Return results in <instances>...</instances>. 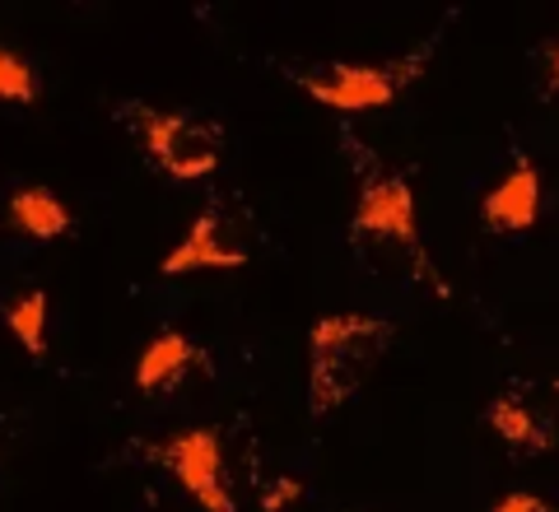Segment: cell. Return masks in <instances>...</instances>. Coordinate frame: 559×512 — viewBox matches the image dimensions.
<instances>
[{
  "mask_svg": "<svg viewBox=\"0 0 559 512\" xmlns=\"http://www.w3.org/2000/svg\"><path fill=\"white\" fill-rule=\"evenodd\" d=\"M396 326L373 312H331L318 317L308 331V410L312 415H336L349 405L373 368L392 349Z\"/></svg>",
  "mask_w": 559,
  "mask_h": 512,
  "instance_id": "1",
  "label": "cell"
},
{
  "mask_svg": "<svg viewBox=\"0 0 559 512\" xmlns=\"http://www.w3.org/2000/svg\"><path fill=\"white\" fill-rule=\"evenodd\" d=\"M425 51H415L406 61H392V66H349V61H331L318 70H294V84L322 103L331 112H373V108H392L401 98V90L425 70Z\"/></svg>",
  "mask_w": 559,
  "mask_h": 512,
  "instance_id": "2",
  "label": "cell"
},
{
  "mask_svg": "<svg viewBox=\"0 0 559 512\" xmlns=\"http://www.w3.org/2000/svg\"><path fill=\"white\" fill-rule=\"evenodd\" d=\"M135 131L145 140L150 158L159 164L164 178L173 182H201L219 168L224 135L219 127L191 117V112H159V108H135Z\"/></svg>",
  "mask_w": 559,
  "mask_h": 512,
  "instance_id": "3",
  "label": "cell"
},
{
  "mask_svg": "<svg viewBox=\"0 0 559 512\" xmlns=\"http://www.w3.org/2000/svg\"><path fill=\"white\" fill-rule=\"evenodd\" d=\"M154 456L168 466V475L187 489V499L201 512H238L229 493V471H224V438L215 424L173 433L168 443L154 448Z\"/></svg>",
  "mask_w": 559,
  "mask_h": 512,
  "instance_id": "4",
  "label": "cell"
},
{
  "mask_svg": "<svg viewBox=\"0 0 559 512\" xmlns=\"http://www.w3.org/2000/svg\"><path fill=\"white\" fill-rule=\"evenodd\" d=\"M355 238H369L396 252H419V210H415V191L401 172L373 168L359 182V201H355Z\"/></svg>",
  "mask_w": 559,
  "mask_h": 512,
  "instance_id": "5",
  "label": "cell"
},
{
  "mask_svg": "<svg viewBox=\"0 0 559 512\" xmlns=\"http://www.w3.org/2000/svg\"><path fill=\"white\" fill-rule=\"evenodd\" d=\"M252 247L242 224L229 215V210H205V215L187 228V238L173 247V252L159 261L164 275H197V271H238L248 266Z\"/></svg>",
  "mask_w": 559,
  "mask_h": 512,
  "instance_id": "6",
  "label": "cell"
},
{
  "mask_svg": "<svg viewBox=\"0 0 559 512\" xmlns=\"http://www.w3.org/2000/svg\"><path fill=\"white\" fill-rule=\"evenodd\" d=\"M540 201H546V182H540V168L527 154L513 158V168L485 191L480 201V224L489 234H527L540 219Z\"/></svg>",
  "mask_w": 559,
  "mask_h": 512,
  "instance_id": "7",
  "label": "cell"
},
{
  "mask_svg": "<svg viewBox=\"0 0 559 512\" xmlns=\"http://www.w3.org/2000/svg\"><path fill=\"white\" fill-rule=\"evenodd\" d=\"M485 424L509 448L540 452V448L559 443V410H555V405H536L532 396H522V392H509V396L489 401L485 405Z\"/></svg>",
  "mask_w": 559,
  "mask_h": 512,
  "instance_id": "8",
  "label": "cell"
},
{
  "mask_svg": "<svg viewBox=\"0 0 559 512\" xmlns=\"http://www.w3.org/2000/svg\"><path fill=\"white\" fill-rule=\"evenodd\" d=\"M201 359L205 355L187 341L182 331H159L145 349H140V359H135V386L145 396L150 392H168V386H178Z\"/></svg>",
  "mask_w": 559,
  "mask_h": 512,
  "instance_id": "9",
  "label": "cell"
},
{
  "mask_svg": "<svg viewBox=\"0 0 559 512\" xmlns=\"http://www.w3.org/2000/svg\"><path fill=\"white\" fill-rule=\"evenodd\" d=\"M10 224L20 228V234H28V238L51 242V238H66L75 219H70L66 201L51 187H20L10 197Z\"/></svg>",
  "mask_w": 559,
  "mask_h": 512,
  "instance_id": "10",
  "label": "cell"
},
{
  "mask_svg": "<svg viewBox=\"0 0 559 512\" xmlns=\"http://www.w3.org/2000/svg\"><path fill=\"white\" fill-rule=\"evenodd\" d=\"M5 326H10L14 341H20V349H28L33 359H43V349H47V294L33 289L24 298H14L5 308Z\"/></svg>",
  "mask_w": 559,
  "mask_h": 512,
  "instance_id": "11",
  "label": "cell"
},
{
  "mask_svg": "<svg viewBox=\"0 0 559 512\" xmlns=\"http://www.w3.org/2000/svg\"><path fill=\"white\" fill-rule=\"evenodd\" d=\"M0 98L20 103V108L38 103V70H33L20 51H10V47H0Z\"/></svg>",
  "mask_w": 559,
  "mask_h": 512,
  "instance_id": "12",
  "label": "cell"
},
{
  "mask_svg": "<svg viewBox=\"0 0 559 512\" xmlns=\"http://www.w3.org/2000/svg\"><path fill=\"white\" fill-rule=\"evenodd\" d=\"M304 499V485L294 480V475H280V480H271L266 489H261V512H285Z\"/></svg>",
  "mask_w": 559,
  "mask_h": 512,
  "instance_id": "13",
  "label": "cell"
},
{
  "mask_svg": "<svg viewBox=\"0 0 559 512\" xmlns=\"http://www.w3.org/2000/svg\"><path fill=\"white\" fill-rule=\"evenodd\" d=\"M489 512H559L550 499H540V493H527V489H513L503 493V499H495V508Z\"/></svg>",
  "mask_w": 559,
  "mask_h": 512,
  "instance_id": "14",
  "label": "cell"
},
{
  "mask_svg": "<svg viewBox=\"0 0 559 512\" xmlns=\"http://www.w3.org/2000/svg\"><path fill=\"white\" fill-rule=\"evenodd\" d=\"M546 70H550V90L559 94V43L550 47V61H546Z\"/></svg>",
  "mask_w": 559,
  "mask_h": 512,
  "instance_id": "15",
  "label": "cell"
}]
</instances>
